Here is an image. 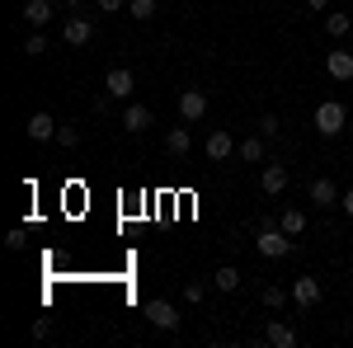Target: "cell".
I'll return each instance as SVG.
<instances>
[{
	"label": "cell",
	"instance_id": "20",
	"mask_svg": "<svg viewBox=\"0 0 353 348\" xmlns=\"http://www.w3.org/2000/svg\"><path fill=\"white\" fill-rule=\"evenodd\" d=\"M325 33H330V38H349V33H353V19L330 10V14H325Z\"/></svg>",
	"mask_w": 353,
	"mask_h": 348
},
{
	"label": "cell",
	"instance_id": "26",
	"mask_svg": "<svg viewBox=\"0 0 353 348\" xmlns=\"http://www.w3.org/2000/svg\"><path fill=\"white\" fill-rule=\"evenodd\" d=\"M5 245H10V249H14V254H19V249H24V245H28L24 226H14V231H10V236H5Z\"/></svg>",
	"mask_w": 353,
	"mask_h": 348
},
{
	"label": "cell",
	"instance_id": "23",
	"mask_svg": "<svg viewBox=\"0 0 353 348\" xmlns=\"http://www.w3.org/2000/svg\"><path fill=\"white\" fill-rule=\"evenodd\" d=\"M24 52H28V57H43V52H48V38H43L38 28H33V33L24 38Z\"/></svg>",
	"mask_w": 353,
	"mask_h": 348
},
{
	"label": "cell",
	"instance_id": "31",
	"mask_svg": "<svg viewBox=\"0 0 353 348\" xmlns=\"http://www.w3.org/2000/svg\"><path fill=\"white\" fill-rule=\"evenodd\" d=\"M306 10H316V14H321V10H330V0H306Z\"/></svg>",
	"mask_w": 353,
	"mask_h": 348
},
{
	"label": "cell",
	"instance_id": "1",
	"mask_svg": "<svg viewBox=\"0 0 353 348\" xmlns=\"http://www.w3.org/2000/svg\"><path fill=\"white\" fill-rule=\"evenodd\" d=\"M292 245H297V240H292V236H288L278 221H264V226H259V240H254V249H259L264 259H288V254H292Z\"/></svg>",
	"mask_w": 353,
	"mask_h": 348
},
{
	"label": "cell",
	"instance_id": "15",
	"mask_svg": "<svg viewBox=\"0 0 353 348\" xmlns=\"http://www.w3.org/2000/svg\"><path fill=\"white\" fill-rule=\"evenodd\" d=\"M325 71H330V81H353V52H330Z\"/></svg>",
	"mask_w": 353,
	"mask_h": 348
},
{
	"label": "cell",
	"instance_id": "16",
	"mask_svg": "<svg viewBox=\"0 0 353 348\" xmlns=\"http://www.w3.org/2000/svg\"><path fill=\"white\" fill-rule=\"evenodd\" d=\"M165 151L184 161V156L193 151V136H189V127H170V132H165Z\"/></svg>",
	"mask_w": 353,
	"mask_h": 348
},
{
	"label": "cell",
	"instance_id": "21",
	"mask_svg": "<svg viewBox=\"0 0 353 348\" xmlns=\"http://www.w3.org/2000/svg\"><path fill=\"white\" fill-rule=\"evenodd\" d=\"M156 5L161 0H128V14L132 19H156Z\"/></svg>",
	"mask_w": 353,
	"mask_h": 348
},
{
	"label": "cell",
	"instance_id": "30",
	"mask_svg": "<svg viewBox=\"0 0 353 348\" xmlns=\"http://www.w3.org/2000/svg\"><path fill=\"white\" fill-rule=\"evenodd\" d=\"M339 207H344V212L353 216V188H344V198H339Z\"/></svg>",
	"mask_w": 353,
	"mask_h": 348
},
{
	"label": "cell",
	"instance_id": "14",
	"mask_svg": "<svg viewBox=\"0 0 353 348\" xmlns=\"http://www.w3.org/2000/svg\"><path fill=\"white\" fill-rule=\"evenodd\" d=\"M57 14V5L52 0H24V19H28V28H43L48 19Z\"/></svg>",
	"mask_w": 353,
	"mask_h": 348
},
{
	"label": "cell",
	"instance_id": "12",
	"mask_svg": "<svg viewBox=\"0 0 353 348\" xmlns=\"http://www.w3.org/2000/svg\"><path fill=\"white\" fill-rule=\"evenodd\" d=\"M203 151H208V161H212V165H221L226 156H236V141H231V132H221V127H217V132L203 141Z\"/></svg>",
	"mask_w": 353,
	"mask_h": 348
},
{
	"label": "cell",
	"instance_id": "18",
	"mask_svg": "<svg viewBox=\"0 0 353 348\" xmlns=\"http://www.w3.org/2000/svg\"><path fill=\"white\" fill-rule=\"evenodd\" d=\"M212 287H217V292H236V287H241V268L221 264L217 273H212Z\"/></svg>",
	"mask_w": 353,
	"mask_h": 348
},
{
	"label": "cell",
	"instance_id": "9",
	"mask_svg": "<svg viewBox=\"0 0 353 348\" xmlns=\"http://www.w3.org/2000/svg\"><path fill=\"white\" fill-rule=\"evenodd\" d=\"M203 113H208V94L203 90H179V118L184 123H198Z\"/></svg>",
	"mask_w": 353,
	"mask_h": 348
},
{
	"label": "cell",
	"instance_id": "4",
	"mask_svg": "<svg viewBox=\"0 0 353 348\" xmlns=\"http://www.w3.org/2000/svg\"><path fill=\"white\" fill-rule=\"evenodd\" d=\"M104 94H109V99H123V104H132V94H137V76L128 71V66H113L109 76H104Z\"/></svg>",
	"mask_w": 353,
	"mask_h": 348
},
{
	"label": "cell",
	"instance_id": "8",
	"mask_svg": "<svg viewBox=\"0 0 353 348\" xmlns=\"http://www.w3.org/2000/svg\"><path fill=\"white\" fill-rule=\"evenodd\" d=\"M288 179H292V174H288V165H283V161H269V165H264V174H259V188H264L269 198H278V193L288 188Z\"/></svg>",
	"mask_w": 353,
	"mask_h": 348
},
{
	"label": "cell",
	"instance_id": "29",
	"mask_svg": "<svg viewBox=\"0 0 353 348\" xmlns=\"http://www.w3.org/2000/svg\"><path fill=\"white\" fill-rule=\"evenodd\" d=\"M123 5H128V0H99V10H104V14H118Z\"/></svg>",
	"mask_w": 353,
	"mask_h": 348
},
{
	"label": "cell",
	"instance_id": "7",
	"mask_svg": "<svg viewBox=\"0 0 353 348\" xmlns=\"http://www.w3.org/2000/svg\"><path fill=\"white\" fill-rule=\"evenodd\" d=\"M236 156H241L245 165H264L269 161V136H245V141H236Z\"/></svg>",
	"mask_w": 353,
	"mask_h": 348
},
{
	"label": "cell",
	"instance_id": "27",
	"mask_svg": "<svg viewBox=\"0 0 353 348\" xmlns=\"http://www.w3.org/2000/svg\"><path fill=\"white\" fill-rule=\"evenodd\" d=\"M203 296H208V287H203V283H189V287H184V301H189V306H198Z\"/></svg>",
	"mask_w": 353,
	"mask_h": 348
},
{
	"label": "cell",
	"instance_id": "25",
	"mask_svg": "<svg viewBox=\"0 0 353 348\" xmlns=\"http://www.w3.org/2000/svg\"><path fill=\"white\" fill-rule=\"evenodd\" d=\"M259 132L269 136V141H278V132H283V123H278L273 113H264V118H259Z\"/></svg>",
	"mask_w": 353,
	"mask_h": 348
},
{
	"label": "cell",
	"instance_id": "28",
	"mask_svg": "<svg viewBox=\"0 0 353 348\" xmlns=\"http://www.w3.org/2000/svg\"><path fill=\"white\" fill-rule=\"evenodd\" d=\"M33 339H52V320H48V316L33 320Z\"/></svg>",
	"mask_w": 353,
	"mask_h": 348
},
{
	"label": "cell",
	"instance_id": "3",
	"mask_svg": "<svg viewBox=\"0 0 353 348\" xmlns=\"http://www.w3.org/2000/svg\"><path fill=\"white\" fill-rule=\"evenodd\" d=\"M141 316L156 325V329H165V334H179V320H184V316H179V306H170L165 296H151V301L141 306Z\"/></svg>",
	"mask_w": 353,
	"mask_h": 348
},
{
	"label": "cell",
	"instance_id": "2",
	"mask_svg": "<svg viewBox=\"0 0 353 348\" xmlns=\"http://www.w3.org/2000/svg\"><path fill=\"white\" fill-rule=\"evenodd\" d=\"M344 127H349V108L339 104V99L316 104V132H321V136H339Z\"/></svg>",
	"mask_w": 353,
	"mask_h": 348
},
{
	"label": "cell",
	"instance_id": "10",
	"mask_svg": "<svg viewBox=\"0 0 353 348\" xmlns=\"http://www.w3.org/2000/svg\"><path fill=\"white\" fill-rule=\"evenodd\" d=\"M57 127H61V123H57V118L48 113V108L28 113V136H33V141H52V136H57Z\"/></svg>",
	"mask_w": 353,
	"mask_h": 348
},
{
	"label": "cell",
	"instance_id": "19",
	"mask_svg": "<svg viewBox=\"0 0 353 348\" xmlns=\"http://www.w3.org/2000/svg\"><path fill=\"white\" fill-rule=\"evenodd\" d=\"M278 226H283V231H288V236L297 240L301 231H306V212H301V207H288V212L278 216Z\"/></svg>",
	"mask_w": 353,
	"mask_h": 348
},
{
	"label": "cell",
	"instance_id": "24",
	"mask_svg": "<svg viewBox=\"0 0 353 348\" xmlns=\"http://www.w3.org/2000/svg\"><path fill=\"white\" fill-rule=\"evenodd\" d=\"M52 141H57V146H66V151H71V146H81V132L61 123V127H57V136H52Z\"/></svg>",
	"mask_w": 353,
	"mask_h": 348
},
{
	"label": "cell",
	"instance_id": "17",
	"mask_svg": "<svg viewBox=\"0 0 353 348\" xmlns=\"http://www.w3.org/2000/svg\"><path fill=\"white\" fill-rule=\"evenodd\" d=\"M123 127H128V132H146V127H151V108L128 104L123 108Z\"/></svg>",
	"mask_w": 353,
	"mask_h": 348
},
{
	"label": "cell",
	"instance_id": "22",
	"mask_svg": "<svg viewBox=\"0 0 353 348\" xmlns=\"http://www.w3.org/2000/svg\"><path fill=\"white\" fill-rule=\"evenodd\" d=\"M288 287H264V306H269V311H283V306H288Z\"/></svg>",
	"mask_w": 353,
	"mask_h": 348
},
{
	"label": "cell",
	"instance_id": "11",
	"mask_svg": "<svg viewBox=\"0 0 353 348\" xmlns=\"http://www.w3.org/2000/svg\"><path fill=\"white\" fill-rule=\"evenodd\" d=\"M306 193H311V203H316V207H334V203L344 198V193H339V184H334V179H325V174H321V179H311V188H306Z\"/></svg>",
	"mask_w": 353,
	"mask_h": 348
},
{
	"label": "cell",
	"instance_id": "6",
	"mask_svg": "<svg viewBox=\"0 0 353 348\" xmlns=\"http://www.w3.org/2000/svg\"><path fill=\"white\" fill-rule=\"evenodd\" d=\"M94 38V24L85 19V14H66V24H61V43L66 48H85Z\"/></svg>",
	"mask_w": 353,
	"mask_h": 348
},
{
	"label": "cell",
	"instance_id": "32",
	"mask_svg": "<svg viewBox=\"0 0 353 348\" xmlns=\"http://www.w3.org/2000/svg\"><path fill=\"white\" fill-rule=\"evenodd\" d=\"M57 5H61V10H71V14L81 10V0H57Z\"/></svg>",
	"mask_w": 353,
	"mask_h": 348
},
{
	"label": "cell",
	"instance_id": "5",
	"mask_svg": "<svg viewBox=\"0 0 353 348\" xmlns=\"http://www.w3.org/2000/svg\"><path fill=\"white\" fill-rule=\"evenodd\" d=\"M321 296H325L321 278H292V306H297V311H316Z\"/></svg>",
	"mask_w": 353,
	"mask_h": 348
},
{
	"label": "cell",
	"instance_id": "13",
	"mask_svg": "<svg viewBox=\"0 0 353 348\" xmlns=\"http://www.w3.org/2000/svg\"><path fill=\"white\" fill-rule=\"evenodd\" d=\"M264 344H269V348H297V329H292V325H283V320H269Z\"/></svg>",
	"mask_w": 353,
	"mask_h": 348
}]
</instances>
